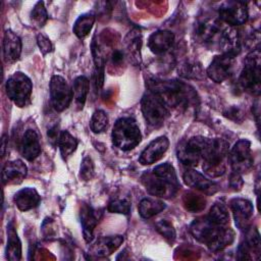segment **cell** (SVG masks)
Listing matches in <instances>:
<instances>
[{
    "label": "cell",
    "instance_id": "1",
    "mask_svg": "<svg viewBox=\"0 0 261 261\" xmlns=\"http://www.w3.org/2000/svg\"><path fill=\"white\" fill-rule=\"evenodd\" d=\"M194 238L205 244L211 251H221L234 240V231L226 225H218L211 222L207 216L195 219L191 225Z\"/></svg>",
    "mask_w": 261,
    "mask_h": 261
},
{
    "label": "cell",
    "instance_id": "2",
    "mask_svg": "<svg viewBox=\"0 0 261 261\" xmlns=\"http://www.w3.org/2000/svg\"><path fill=\"white\" fill-rule=\"evenodd\" d=\"M142 184L149 194L164 199L173 197L179 189L175 170L168 162L157 165L152 171L144 173Z\"/></svg>",
    "mask_w": 261,
    "mask_h": 261
},
{
    "label": "cell",
    "instance_id": "3",
    "mask_svg": "<svg viewBox=\"0 0 261 261\" xmlns=\"http://www.w3.org/2000/svg\"><path fill=\"white\" fill-rule=\"evenodd\" d=\"M149 88L161 97L167 107H187L197 99L194 89L178 81L153 80L149 83Z\"/></svg>",
    "mask_w": 261,
    "mask_h": 261
},
{
    "label": "cell",
    "instance_id": "4",
    "mask_svg": "<svg viewBox=\"0 0 261 261\" xmlns=\"http://www.w3.org/2000/svg\"><path fill=\"white\" fill-rule=\"evenodd\" d=\"M229 144L223 139H206L203 151V170L211 177H217L225 172L224 160L228 155Z\"/></svg>",
    "mask_w": 261,
    "mask_h": 261
},
{
    "label": "cell",
    "instance_id": "5",
    "mask_svg": "<svg viewBox=\"0 0 261 261\" xmlns=\"http://www.w3.org/2000/svg\"><path fill=\"white\" fill-rule=\"evenodd\" d=\"M113 145L123 151H128L137 147L142 135L136 120L132 117H121L116 120L112 129Z\"/></svg>",
    "mask_w": 261,
    "mask_h": 261
},
{
    "label": "cell",
    "instance_id": "6",
    "mask_svg": "<svg viewBox=\"0 0 261 261\" xmlns=\"http://www.w3.org/2000/svg\"><path fill=\"white\" fill-rule=\"evenodd\" d=\"M260 50L254 49L245 58L244 68L239 76L238 85L245 92L258 96L260 94Z\"/></svg>",
    "mask_w": 261,
    "mask_h": 261
},
{
    "label": "cell",
    "instance_id": "7",
    "mask_svg": "<svg viewBox=\"0 0 261 261\" xmlns=\"http://www.w3.org/2000/svg\"><path fill=\"white\" fill-rule=\"evenodd\" d=\"M142 113L148 122L153 127H159L167 118L169 111L168 107L155 92L149 90L141 101Z\"/></svg>",
    "mask_w": 261,
    "mask_h": 261
},
{
    "label": "cell",
    "instance_id": "8",
    "mask_svg": "<svg viewBox=\"0 0 261 261\" xmlns=\"http://www.w3.org/2000/svg\"><path fill=\"white\" fill-rule=\"evenodd\" d=\"M5 89L8 98L16 106L24 107L30 101L33 84L27 74L17 71L7 79Z\"/></svg>",
    "mask_w": 261,
    "mask_h": 261
},
{
    "label": "cell",
    "instance_id": "9",
    "mask_svg": "<svg viewBox=\"0 0 261 261\" xmlns=\"http://www.w3.org/2000/svg\"><path fill=\"white\" fill-rule=\"evenodd\" d=\"M228 161L232 171L240 174L248 172L253 166V156L251 153V143L248 140L238 141L228 152Z\"/></svg>",
    "mask_w": 261,
    "mask_h": 261
},
{
    "label": "cell",
    "instance_id": "10",
    "mask_svg": "<svg viewBox=\"0 0 261 261\" xmlns=\"http://www.w3.org/2000/svg\"><path fill=\"white\" fill-rule=\"evenodd\" d=\"M224 27L221 20L207 17L198 23L195 31L196 38L205 45L218 48Z\"/></svg>",
    "mask_w": 261,
    "mask_h": 261
},
{
    "label": "cell",
    "instance_id": "11",
    "mask_svg": "<svg viewBox=\"0 0 261 261\" xmlns=\"http://www.w3.org/2000/svg\"><path fill=\"white\" fill-rule=\"evenodd\" d=\"M207 138L193 137L177 146L176 154L178 160L187 166H195L202 159V151Z\"/></svg>",
    "mask_w": 261,
    "mask_h": 261
},
{
    "label": "cell",
    "instance_id": "12",
    "mask_svg": "<svg viewBox=\"0 0 261 261\" xmlns=\"http://www.w3.org/2000/svg\"><path fill=\"white\" fill-rule=\"evenodd\" d=\"M50 98L53 108L60 112L66 109L73 98L72 89L60 75H53L50 81Z\"/></svg>",
    "mask_w": 261,
    "mask_h": 261
},
{
    "label": "cell",
    "instance_id": "13",
    "mask_svg": "<svg viewBox=\"0 0 261 261\" xmlns=\"http://www.w3.org/2000/svg\"><path fill=\"white\" fill-rule=\"evenodd\" d=\"M219 20L229 27L241 25L248 19L247 4L242 1H225L218 8Z\"/></svg>",
    "mask_w": 261,
    "mask_h": 261
},
{
    "label": "cell",
    "instance_id": "14",
    "mask_svg": "<svg viewBox=\"0 0 261 261\" xmlns=\"http://www.w3.org/2000/svg\"><path fill=\"white\" fill-rule=\"evenodd\" d=\"M236 57L230 53H222L215 56L206 70L207 75L215 83L224 82L233 73Z\"/></svg>",
    "mask_w": 261,
    "mask_h": 261
},
{
    "label": "cell",
    "instance_id": "15",
    "mask_svg": "<svg viewBox=\"0 0 261 261\" xmlns=\"http://www.w3.org/2000/svg\"><path fill=\"white\" fill-rule=\"evenodd\" d=\"M237 227L241 231H246L251 227V218L253 216L254 207L249 200L243 198H233L229 201Z\"/></svg>",
    "mask_w": 261,
    "mask_h": 261
},
{
    "label": "cell",
    "instance_id": "16",
    "mask_svg": "<svg viewBox=\"0 0 261 261\" xmlns=\"http://www.w3.org/2000/svg\"><path fill=\"white\" fill-rule=\"evenodd\" d=\"M169 146L167 137L161 136L153 140L141 153L139 162L143 165H150L157 162L163 157Z\"/></svg>",
    "mask_w": 261,
    "mask_h": 261
},
{
    "label": "cell",
    "instance_id": "17",
    "mask_svg": "<svg viewBox=\"0 0 261 261\" xmlns=\"http://www.w3.org/2000/svg\"><path fill=\"white\" fill-rule=\"evenodd\" d=\"M185 184L206 195H213L218 191V185L194 169H187L182 174Z\"/></svg>",
    "mask_w": 261,
    "mask_h": 261
},
{
    "label": "cell",
    "instance_id": "18",
    "mask_svg": "<svg viewBox=\"0 0 261 261\" xmlns=\"http://www.w3.org/2000/svg\"><path fill=\"white\" fill-rule=\"evenodd\" d=\"M246 238L238 248V259L252 260L255 259L254 255L259 259L260 255V237L256 229L251 227L245 231Z\"/></svg>",
    "mask_w": 261,
    "mask_h": 261
},
{
    "label": "cell",
    "instance_id": "19",
    "mask_svg": "<svg viewBox=\"0 0 261 261\" xmlns=\"http://www.w3.org/2000/svg\"><path fill=\"white\" fill-rule=\"evenodd\" d=\"M124 48L122 49L125 58L133 64L138 65L141 63V47H142V34L138 28H134L125 36L123 40Z\"/></svg>",
    "mask_w": 261,
    "mask_h": 261
},
{
    "label": "cell",
    "instance_id": "20",
    "mask_svg": "<svg viewBox=\"0 0 261 261\" xmlns=\"http://www.w3.org/2000/svg\"><path fill=\"white\" fill-rule=\"evenodd\" d=\"M81 223L83 226L84 239L87 243H91L94 238V228L102 216V210L94 209L89 205H83L81 209Z\"/></svg>",
    "mask_w": 261,
    "mask_h": 261
},
{
    "label": "cell",
    "instance_id": "21",
    "mask_svg": "<svg viewBox=\"0 0 261 261\" xmlns=\"http://www.w3.org/2000/svg\"><path fill=\"white\" fill-rule=\"evenodd\" d=\"M27 173L28 168L21 160L8 161L2 169V182L4 185H18L24 179Z\"/></svg>",
    "mask_w": 261,
    "mask_h": 261
},
{
    "label": "cell",
    "instance_id": "22",
    "mask_svg": "<svg viewBox=\"0 0 261 261\" xmlns=\"http://www.w3.org/2000/svg\"><path fill=\"white\" fill-rule=\"evenodd\" d=\"M20 153L29 161L35 160L41 153L39 135L34 129H28L20 141Z\"/></svg>",
    "mask_w": 261,
    "mask_h": 261
},
{
    "label": "cell",
    "instance_id": "23",
    "mask_svg": "<svg viewBox=\"0 0 261 261\" xmlns=\"http://www.w3.org/2000/svg\"><path fill=\"white\" fill-rule=\"evenodd\" d=\"M21 53V40L10 30H6L3 38V57L6 63L15 62Z\"/></svg>",
    "mask_w": 261,
    "mask_h": 261
},
{
    "label": "cell",
    "instance_id": "24",
    "mask_svg": "<svg viewBox=\"0 0 261 261\" xmlns=\"http://www.w3.org/2000/svg\"><path fill=\"white\" fill-rule=\"evenodd\" d=\"M174 42V35L169 31H157L148 39V47L154 54H163L168 51Z\"/></svg>",
    "mask_w": 261,
    "mask_h": 261
},
{
    "label": "cell",
    "instance_id": "25",
    "mask_svg": "<svg viewBox=\"0 0 261 261\" xmlns=\"http://www.w3.org/2000/svg\"><path fill=\"white\" fill-rule=\"evenodd\" d=\"M13 202L20 211H28L40 204L41 197L34 188H23L15 193Z\"/></svg>",
    "mask_w": 261,
    "mask_h": 261
},
{
    "label": "cell",
    "instance_id": "26",
    "mask_svg": "<svg viewBox=\"0 0 261 261\" xmlns=\"http://www.w3.org/2000/svg\"><path fill=\"white\" fill-rule=\"evenodd\" d=\"M123 242V238L121 236H109V237H101L96 243L91 247V252L97 256H108L112 254Z\"/></svg>",
    "mask_w": 261,
    "mask_h": 261
},
{
    "label": "cell",
    "instance_id": "27",
    "mask_svg": "<svg viewBox=\"0 0 261 261\" xmlns=\"http://www.w3.org/2000/svg\"><path fill=\"white\" fill-rule=\"evenodd\" d=\"M92 54L94 59V84L96 90H100L104 85V68H105V57L100 49L95 38L92 42Z\"/></svg>",
    "mask_w": 261,
    "mask_h": 261
},
{
    "label": "cell",
    "instance_id": "28",
    "mask_svg": "<svg viewBox=\"0 0 261 261\" xmlns=\"http://www.w3.org/2000/svg\"><path fill=\"white\" fill-rule=\"evenodd\" d=\"M6 258L11 261H18L21 258V244L12 221L7 225Z\"/></svg>",
    "mask_w": 261,
    "mask_h": 261
},
{
    "label": "cell",
    "instance_id": "29",
    "mask_svg": "<svg viewBox=\"0 0 261 261\" xmlns=\"http://www.w3.org/2000/svg\"><path fill=\"white\" fill-rule=\"evenodd\" d=\"M138 209H139L140 215L143 218L148 219L158 214L159 212L163 211L165 209V204L162 201L157 199L146 198L140 202Z\"/></svg>",
    "mask_w": 261,
    "mask_h": 261
},
{
    "label": "cell",
    "instance_id": "30",
    "mask_svg": "<svg viewBox=\"0 0 261 261\" xmlns=\"http://www.w3.org/2000/svg\"><path fill=\"white\" fill-rule=\"evenodd\" d=\"M95 18L96 16L93 12H87L79 16L72 28L74 35L80 39H84L86 36H88L93 28Z\"/></svg>",
    "mask_w": 261,
    "mask_h": 261
},
{
    "label": "cell",
    "instance_id": "31",
    "mask_svg": "<svg viewBox=\"0 0 261 261\" xmlns=\"http://www.w3.org/2000/svg\"><path fill=\"white\" fill-rule=\"evenodd\" d=\"M72 95H73V99L75 100V102L83 108L88 93H89V89H90V82L89 80L84 76H77L72 84Z\"/></svg>",
    "mask_w": 261,
    "mask_h": 261
},
{
    "label": "cell",
    "instance_id": "32",
    "mask_svg": "<svg viewBox=\"0 0 261 261\" xmlns=\"http://www.w3.org/2000/svg\"><path fill=\"white\" fill-rule=\"evenodd\" d=\"M207 218L218 225H226L229 222V212L226 205L222 202H216L211 207Z\"/></svg>",
    "mask_w": 261,
    "mask_h": 261
},
{
    "label": "cell",
    "instance_id": "33",
    "mask_svg": "<svg viewBox=\"0 0 261 261\" xmlns=\"http://www.w3.org/2000/svg\"><path fill=\"white\" fill-rule=\"evenodd\" d=\"M58 146H59V150L62 158L66 159L76 150L77 140L74 137H72L67 130H63L60 134V137L58 140Z\"/></svg>",
    "mask_w": 261,
    "mask_h": 261
},
{
    "label": "cell",
    "instance_id": "34",
    "mask_svg": "<svg viewBox=\"0 0 261 261\" xmlns=\"http://www.w3.org/2000/svg\"><path fill=\"white\" fill-rule=\"evenodd\" d=\"M185 208L191 212H200L206 206V199L204 196L194 192H188L184 195Z\"/></svg>",
    "mask_w": 261,
    "mask_h": 261
},
{
    "label": "cell",
    "instance_id": "35",
    "mask_svg": "<svg viewBox=\"0 0 261 261\" xmlns=\"http://www.w3.org/2000/svg\"><path fill=\"white\" fill-rule=\"evenodd\" d=\"M108 125V115L103 110H96L90 120V128L95 134H100L105 130Z\"/></svg>",
    "mask_w": 261,
    "mask_h": 261
},
{
    "label": "cell",
    "instance_id": "36",
    "mask_svg": "<svg viewBox=\"0 0 261 261\" xmlns=\"http://www.w3.org/2000/svg\"><path fill=\"white\" fill-rule=\"evenodd\" d=\"M48 19L47 10L45 8L44 2L39 1L34 6L33 10L31 11V21L37 28H42Z\"/></svg>",
    "mask_w": 261,
    "mask_h": 261
},
{
    "label": "cell",
    "instance_id": "37",
    "mask_svg": "<svg viewBox=\"0 0 261 261\" xmlns=\"http://www.w3.org/2000/svg\"><path fill=\"white\" fill-rule=\"evenodd\" d=\"M178 74L186 79H202L204 71L200 63L196 62H186L181 65L178 70Z\"/></svg>",
    "mask_w": 261,
    "mask_h": 261
},
{
    "label": "cell",
    "instance_id": "38",
    "mask_svg": "<svg viewBox=\"0 0 261 261\" xmlns=\"http://www.w3.org/2000/svg\"><path fill=\"white\" fill-rule=\"evenodd\" d=\"M156 229L158 232L165 238L169 243H173L175 240V229L172 225V223L166 219H161L156 222Z\"/></svg>",
    "mask_w": 261,
    "mask_h": 261
},
{
    "label": "cell",
    "instance_id": "39",
    "mask_svg": "<svg viewBox=\"0 0 261 261\" xmlns=\"http://www.w3.org/2000/svg\"><path fill=\"white\" fill-rule=\"evenodd\" d=\"M107 210L111 213H120L128 215L130 211V203L125 199H115L108 204Z\"/></svg>",
    "mask_w": 261,
    "mask_h": 261
},
{
    "label": "cell",
    "instance_id": "40",
    "mask_svg": "<svg viewBox=\"0 0 261 261\" xmlns=\"http://www.w3.org/2000/svg\"><path fill=\"white\" fill-rule=\"evenodd\" d=\"M94 174H95V169H94V164H93L92 159L88 156L84 157L82 164H81L80 176L84 180H90L93 178Z\"/></svg>",
    "mask_w": 261,
    "mask_h": 261
},
{
    "label": "cell",
    "instance_id": "41",
    "mask_svg": "<svg viewBox=\"0 0 261 261\" xmlns=\"http://www.w3.org/2000/svg\"><path fill=\"white\" fill-rule=\"evenodd\" d=\"M37 43H38V46H39V48H40V51H41L44 55L47 54V53H49V52H51V51L53 50V46H52L50 40H49L46 36H44V35H42V34L38 35V37H37Z\"/></svg>",
    "mask_w": 261,
    "mask_h": 261
},
{
    "label": "cell",
    "instance_id": "42",
    "mask_svg": "<svg viewBox=\"0 0 261 261\" xmlns=\"http://www.w3.org/2000/svg\"><path fill=\"white\" fill-rule=\"evenodd\" d=\"M111 63L113 65H120L126 58L122 49H114L110 55Z\"/></svg>",
    "mask_w": 261,
    "mask_h": 261
},
{
    "label": "cell",
    "instance_id": "43",
    "mask_svg": "<svg viewBox=\"0 0 261 261\" xmlns=\"http://www.w3.org/2000/svg\"><path fill=\"white\" fill-rule=\"evenodd\" d=\"M229 185L230 187L236 190V191H240L244 185V181H243V178L241 176L240 173L238 172H232L229 176Z\"/></svg>",
    "mask_w": 261,
    "mask_h": 261
},
{
    "label": "cell",
    "instance_id": "44",
    "mask_svg": "<svg viewBox=\"0 0 261 261\" xmlns=\"http://www.w3.org/2000/svg\"><path fill=\"white\" fill-rule=\"evenodd\" d=\"M5 147H6V136L4 135L2 137V156L5 154Z\"/></svg>",
    "mask_w": 261,
    "mask_h": 261
}]
</instances>
